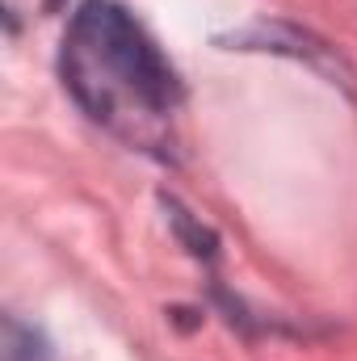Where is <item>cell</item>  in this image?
Listing matches in <instances>:
<instances>
[{"instance_id":"7a4b0ae2","label":"cell","mask_w":357,"mask_h":361,"mask_svg":"<svg viewBox=\"0 0 357 361\" xmlns=\"http://www.w3.org/2000/svg\"><path fill=\"white\" fill-rule=\"evenodd\" d=\"M0 361H51V349L42 341V332H34L21 319H4V336H0Z\"/></svg>"},{"instance_id":"6da1fadb","label":"cell","mask_w":357,"mask_h":361,"mask_svg":"<svg viewBox=\"0 0 357 361\" xmlns=\"http://www.w3.org/2000/svg\"><path fill=\"white\" fill-rule=\"evenodd\" d=\"M59 76L80 114L126 147L156 156L173 147L185 85L122 0H85L72 13L59 47Z\"/></svg>"}]
</instances>
